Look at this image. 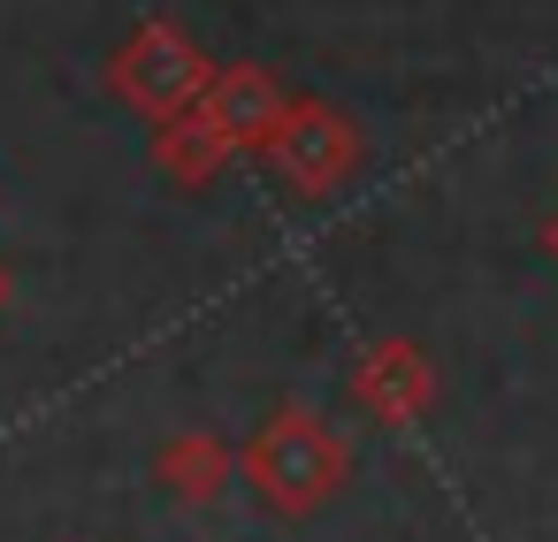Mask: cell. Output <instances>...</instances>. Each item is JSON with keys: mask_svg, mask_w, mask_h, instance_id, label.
Masks as SVG:
<instances>
[{"mask_svg": "<svg viewBox=\"0 0 558 542\" xmlns=\"http://www.w3.org/2000/svg\"><path fill=\"white\" fill-rule=\"evenodd\" d=\"M344 466H352L344 435H337L322 412H306V405L268 412V420L253 428V443H245V481H253V496H260L268 512H283V519L329 504V496L344 489Z\"/></svg>", "mask_w": 558, "mask_h": 542, "instance_id": "6da1fadb", "label": "cell"}, {"mask_svg": "<svg viewBox=\"0 0 558 542\" xmlns=\"http://www.w3.org/2000/svg\"><path fill=\"white\" fill-rule=\"evenodd\" d=\"M207 77H215V62H207V54L192 47V32H184V24H169V16L138 24V32L116 47V62H108L116 100H123V108H138L146 123L184 115V108L207 93Z\"/></svg>", "mask_w": 558, "mask_h": 542, "instance_id": "7a4b0ae2", "label": "cell"}, {"mask_svg": "<svg viewBox=\"0 0 558 542\" xmlns=\"http://www.w3.org/2000/svg\"><path fill=\"white\" fill-rule=\"evenodd\" d=\"M260 161H268L299 199H322V192L352 184V169H360V123H352L344 108H329V100H291L283 123L268 131Z\"/></svg>", "mask_w": 558, "mask_h": 542, "instance_id": "3957f363", "label": "cell"}, {"mask_svg": "<svg viewBox=\"0 0 558 542\" xmlns=\"http://www.w3.org/2000/svg\"><path fill=\"white\" fill-rule=\"evenodd\" d=\"M192 108H199V123H215V131L230 138V153H260V146H268V131L283 123V108H291V93H283L268 70L230 62V70H215V77H207V93H199Z\"/></svg>", "mask_w": 558, "mask_h": 542, "instance_id": "277c9868", "label": "cell"}, {"mask_svg": "<svg viewBox=\"0 0 558 542\" xmlns=\"http://www.w3.org/2000/svg\"><path fill=\"white\" fill-rule=\"evenodd\" d=\"M352 397H360L375 420L405 428V420H421V412H428V397H436V374H428L421 344H375V352L352 367Z\"/></svg>", "mask_w": 558, "mask_h": 542, "instance_id": "5b68a950", "label": "cell"}, {"mask_svg": "<svg viewBox=\"0 0 558 542\" xmlns=\"http://www.w3.org/2000/svg\"><path fill=\"white\" fill-rule=\"evenodd\" d=\"M154 473H161V489H169V496L207 504V496L230 481V443H222V435H207V428H184V435H169V443H161Z\"/></svg>", "mask_w": 558, "mask_h": 542, "instance_id": "8992f818", "label": "cell"}, {"mask_svg": "<svg viewBox=\"0 0 558 542\" xmlns=\"http://www.w3.org/2000/svg\"><path fill=\"white\" fill-rule=\"evenodd\" d=\"M154 161H161V176H177V184H207V176L230 161V138H222L215 123H199V108H184V115L154 123Z\"/></svg>", "mask_w": 558, "mask_h": 542, "instance_id": "52a82bcc", "label": "cell"}, {"mask_svg": "<svg viewBox=\"0 0 558 542\" xmlns=\"http://www.w3.org/2000/svg\"><path fill=\"white\" fill-rule=\"evenodd\" d=\"M543 245H550V260H558V214H550V230H543Z\"/></svg>", "mask_w": 558, "mask_h": 542, "instance_id": "ba28073f", "label": "cell"}, {"mask_svg": "<svg viewBox=\"0 0 558 542\" xmlns=\"http://www.w3.org/2000/svg\"><path fill=\"white\" fill-rule=\"evenodd\" d=\"M0 306H9V268H0Z\"/></svg>", "mask_w": 558, "mask_h": 542, "instance_id": "9c48e42d", "label": "cell"}]
</instances>
